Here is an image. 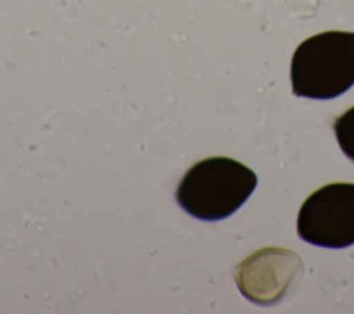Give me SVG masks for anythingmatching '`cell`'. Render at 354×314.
<instances>
[{
	"mask_svg": "<svg viewBox=\"0 0 354 314\" xmlns=\"http://www.w3.org/2000/svg\"><path fill=\"white\" fill-rule=\"evenodd\" d=\"M256 185L257 176L250 167L228 156H210L187 170L176 198L195 219L216 221L238 210Z\"/></svg>",
	"mask_w": 354,
	"mask_h": 314,
	"instance_id": "1",
	"label": "cell"
},
{
	"mask_svg": "<svg viewBox=\"0 0 354 314\" xmlns=\"http://www.w3.org/2000/svg\"><path fill=\"white\" fill-rule=\"evenodd\" d=\"M292 91L314 100L335 98L354 86V32L326 30L303 40L290 64Z\"/></svg>",
	"mask_w": 354,
	"mask_h": 314,
	"instance_id": "2",
	"label": "cell"
},
{
	"mask_svg": "<svg viewBox=\"0 0 354 314\" xmlns=\"http://www.w3.org/2000/svg\"><path fill=\"white\" fill-rule=\"evenodd\" d=\"M299 237L322 248L354 243V183H330L315 190L297 214Z\"/></svg>",
	"mask_w": 354,
	"mask_h": 314,
	"instance_id": "3",
	"label": "cell"
},
{
	"mask_svg": "<svg viewBox=\"0 0 354 314\" xmlns=\"http://www.w3.org/2000/svg\"><path fill=\"white\" fill-rule=\"evenodd\" d=\"M303 274L301 259L290 249L268 246L236 267V284L245 297L260 306L281 302Z\"/></svg>",
	"mask_w": 354,
	"mask_h": 314,
	"instance_id": "4",
	"label": "cell"
},
{
	"mask_svg": "<svg viewBox=\"0 0 354 314\" xmlns=\"http://www.w3.org/2000/svg\"><path fill=\"white\" fill-rule=\"evenodd\" d=\"M333 130L343 154L354 162V107L335 119Z\"/></svg>",
	"mask_w": 354,
	"mask_h": 314,
	"instance_id": "5",
	"label": "cell"
}]
</instances>
